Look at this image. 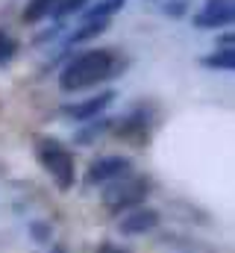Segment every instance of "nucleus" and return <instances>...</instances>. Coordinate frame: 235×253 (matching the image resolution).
Listing matches in <instances>:
<instances>
[{
    "label": "nucleus",
    "mask_w": 235,
    "mask_h": 253,
    "mask_svg": "<svg viewBox=\"0 0 235 253\" xmlns=\"http://www.w3.org/2000/svg\"><path fill=\"white\" fill-rule=\"evenodd\" d=\"M120 68V59L109 47H97V50H85L79 56H74L71 62L62 68L59 74V88L62 91H85L91 85H100L103 80H112Z\"/></svg>",
    "instance_id": "nucleus-1"
},
{
    "label": "nucleus",
    "mask_w": 235,
    "mask_h": 253,
    "mask_svg": "<svg viewBox=\"0 0 235 253\" xmlns=\"http://www.w3.org/2000/svg\"><path fill=\"white\" fill-rule=\"evenodd\" d=\"M39 162L56 180L59 189L68 191L74 186V156L62 147V141H56V138H41L39 141Z\"/></svg>",
    "instance_id": "nucleus-2"
},
{
    "label": "nucleus",
    "mask_w": 235,
    "mask_h": 253,
    "mask_svg": "<svg viewBox=\"0 0 235 253\" xmlns=\"http://www.w3.org/2000/svg\"><path fill=\"white\" fill-rule=\"evenodd\" d=\"M129 168H132V162L126 156H100V159L91 162V168L85 174V183L88 186H106V183L126 180Z\"/></svg>",
    "instance_id": "nucleus-3"
},
{
    "label": "nucleus",
    "mask_w": 235,
    "mask_h": 253,
    "mask_svg": "<svg viewBox=\"0 0 235 253\" xmlns=\"http://www.w3.org/2000/svg\"><path fill=\"white\" fill-rule=\"evenodd\" d=\"M147 194V183L144 180H126L123 186L115 183L103 191V203L112 209V212H126V209H135Z\"/></svg>",
    "instance_id": "nucleus-4"
},
{
    "label": "nucleus",
    "mask_w": 235,
    "mask_h": 253,
    "mask_svg": "<svg viewBox=\"0 0 235 253\" xmlns=\"http://www.w3.org/2000/svg\"><path fill=\"white\" fill-rule=\"evenodd\" d=\"M112 100H115V91H100V94H94V97H88V100H79V103H68V106H62V115H65L68 121L85 124V121L100 118V115L109 109Z\"/></svg>",
    "instance_id": "nucleus-5"
},
{
    "label": "nucleus",
    "mask_w": 235,
    "mask_h": 253,
    "mask_svg": "<svg viewBox=\"0 0 235 253\" xmlns=\"http://www.w3.org/2000/svg\"><path fill=\"white\" fill-rule=\"evenodd\" d=\"M233 18H235V0H206L203 9L194 15V27L221 30V27H230Z\"/></svg>",
    "instance_id": "nucleus-6"
},
{
    "label": "nucleus",
    "mask_w": 235,
    "mask_h": 253,
    "mask_svg": "<svg viewBox=\"0 0 235 253\" xmlns=\"http://www.w3.org/2000/svg\"><path fill=\"white\" fill-rule=\"evenodd\" d=\"M159 224V212L156 209H147V206H135V209H126L123 218H120V233L123 236H141V233H150L153 227Z\"/></svg>",
    "instance_id": "nucleus-7"
},
{
    "label": "nucleus",
    "mask_w": 235,
    "mask_h": 253,
    "mask_svg": "<svg viewBox=\"0 0 235 253\" xmlns=\"http://www.w3.org/2000/svg\"><path fill=\"white\" fill-rule=\"evenodd\" d=\"M203 65L212 68V71L230 74V71H235V50L233 47H215L209 56H203Z\"/></svg>",
    "instance_id": "nucleus-8"
},
{
    "label": "nucleus",
    "mask_w": 235,
    "mask_h": 253,
    "mask_svg": "<svg viewBox=\"0 0 235 253\" xmlns=\"http://www.w3.org/2000/svg\"><path fill=\"white\" fill-rule=\"evenodd\" d=\"M59 0H30L27 6H24V21L27 24H39V21H44V18H50L53 15V9H56Z\"/></svg>",
    "instance_id": "nucleus-9"
},
{
    "label": "nucleus",
    "mask_w": 235,
    "mask_h": 253,
    "mask_svg": "<svg viewBox=\"0 0 235 253\" xmlns=\"http://www.w3.org/2000/svg\"><path fill=\"white\" fill-rule=\"evenodd\" d=\"M106 27H109V21H82V24H79V27H77V30H74L71 36H68V42H65V44L71 47V44H79V42H88V39H94V36H100V33L106 30Z\"/></svg>",
    "instance_id": "nucleus-10"
},
{
    "label": "nucleus",
    "mask_w": 235,
    "mask_h": 253,
    "mask_svg": "<svg viewBox=\"0 0 235 253\" xmlns=\"http://www.w3.org/2000/svg\"><path fill=\"white\" fill-rule=\"evenodd\" d=\"M109 124H112L109 118H94V121H85V124H82V129L74 135V141H79V144H85V147H88L97 135H103V132L109 129Z\"/></svg>",
    "instance_id": "nucleus-11"
},
{
    "label": "nucleus",
    "mask_w": 235,
    "mask_h": 253,
    "mask_svg": "<svg viewBox=\"0 0 235 253\" xmlns=\"http://www.w3.org/2000/svg\"><path fill=\"white\" fill-rule=\"evenodd\" d=\"M85 3H88V0H59L56 9H53V18H68V15H74V12H82Z\"/></svg>",
    "instance_id": "nucleus-12"
},
{
    "label": "nucleus",
    "mask_w": 235,
    "mask_h": 253,
    "mask_svg": "<svg viewBox=\"0 0 235 253\" xmlns=\"http://www.w3.org/2000/svg\"><path fill=\"white\" fill-rule=\"evenodd\" d=\"M15 50H18V42H15L12 36H6V33L0 30V65L12 62V56H15Z\"/></svg>",
    "instance_id": "nucleus-13"
},
{
    "label": "nucleus",
    "mask_w": 235,
    "mask_h": 253,
    "mask_svg": "<svg viewBox=\"0 0 235 253\" xmlns=\"http://www.w3.org/2000/svg\"><path fill=\"white\" fill-rule=\"evenodd\" d=\"M188 6H191V0H162V12L168 18H182L188 12Z\"/></svg>",
    "instance_id": "nucleus-14"
},
{
    "label": "nucleus",
    "mask_w": 235,
    "mask_h": 253,
    "mask_svg": "<svg viewBox=\"0 0 235 253\" xmlns=\"http://www.w3.org/2000/svg\"><path fill=\"white\" fill-rule=\"evenodd\" d=\"M33 233L39 236L36 242H47V239H50V233H47V227H41V224H33Z\"/></svg>",
    "instance_id": "nucleus-15"
},
{
    "label": "nucleus",
    "mask_w": 235,
    "mask_h": 253,
    "mask_svg": "<svg viewBox=\"0 0 235 253\" xmlns=\"http://www.w3.org/2000/svg\"><path fill=\"white\" fill-rule=\"evenodd\" d=\"M100 253H126V251H123V248H115V245H103Z\"/></svg>",
    "instance_id": "nucleus-16"
},
{
    "label": "nucleus",
    "mask_w": 235,
    "mask_h": 253,
    "mask_svg": "<svg viewBox=\"0 0 235 253\" xmlns=\"http://www.w3.org/2000/svg\"><path fill=\"white\" fill-rule=\"evenodd\" d=\"M123 3H126V0H123Z\"/></svg>",
    "instance_id": "nucleus-17"
}]
</instances>
